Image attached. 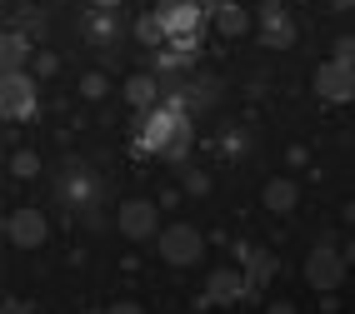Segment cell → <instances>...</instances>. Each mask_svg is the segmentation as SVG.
I'll return each instance as SVG.
<instances>
[{"label": "cell", "instance_id": "10", "mask_svg": "<svg viewBox=\"0 0 355 314\" xmlns=\"http://www.w3.org/2000/svg\"><path fill=\"white\" fill-rule=\"evenodd\" d=\"M235 259H241V270L250 279V295H255V289H266L275 279V270H280L275 250H266V245H235Z\"/></svg>", "mask_w": 355, "mask_h": 314}, {"label": "cell", "instance_id": "1", "mask_svg": "<svg viewBox=\"0 0 355 314\" xmlns=\"http://www.w3.org/2000/svg\"><path fill=\"white\" fill-rule=\"evenodd\" d=\"M191 140H196L191 110H175V105H165V100L146 115V125H140V135H135V145L146 155L171 160V165H180L185 155H191Z\"/></svg>", "mask_w": 355, "mask_h": 314}, {"label": "cell", "instance_id": "8", "mask_svg": "<svg viewBox=\"0 0 355 314\" xmlns=\"http://www.w3.org/2000/svg\"><path fill=\"white\" fill-rule=\"evenodd\" d=\"M45 234H51V225H45L40 210H10L6 214V239H10L15 250H40Z\"/></svg>", "mask_w": 355, "mask_h": 314}, {"label": "cell", "instance_id": "24", "mask_svg": "<svg viewBox=\"0 0 355 314\" xmlns=\"http://www.w3.org/2000/svg\"><path fill=\"white\" fill-rule=\"evenodd\" d=\"M336 60L355 65V35H340V40H336Z\"/></svg>", "mask_w": 355, "mask_h": 314}, {"label": "cell", "instance_id": "28", "mask_svg": "<svg viewBox=\"0 0 355 314\" xmlns=\"http://www.w3.org/2000/svg\"><path fill=\"white\" fill-rule=\"evenodd\" d=\"M340 255H345V264H355V239H350V245H345Z\"/></svg>", "mask_w": 355, "mask_h": 314}, {"label": "cell", "instance_id": "29", "mask_svg": "<svg viewBox=\"0 0 355 314\" xmlns=\"http://www.w3.org/2000/svg\"><path fill=\"white\" fill-rule=\"evenodd\" d=\"M115 6H121V0H96V10H115Z\"/></svg>", "mask_w": 355, "mask_h": 314}, {"label": "cell", "instance_id": "33", "mask_svg": "<svg viewBox=\"0 0 355 314\" xmlns=\"http://www.w3.org/2000/svg\"><path fill=\"white\" fill-rule=\"evenodd\" d=\"M85 314H105V309H85Z\"/></svg>", "mask_w": 355, "mask_h": 314}, {"label": "cell", "instance_id": "19", "mask_svg": "<svg viewBox=\"0 0 355 314\" xmlns=\"http://www.w3.org/2000/svg\"><path fill=\"white\" fill-rule=\"evenodd\" d=\"M10 175H15V180H35V175H40V155H35V150H15V155H10Z\"/></svg>", "mask_w": 355, "mask_h": 314}, {"label": "cell", "instance_id": "31", "mask_svg": "<svg viewBox=\"0 0 355 314\" xmlns=\"http://www.w3.org/2000/svg\"><path fill=\"white\" fill-rule=\"evenodd\" d=\"M260 6H286V0H260Z\"/></svg>", "mask_w": 355, "mask_h": 314}, {"label": "cell", "instance_id": "14", "mask_svg": "<svg viewBox=\"0 0 355 314\" xmlns=\"http://www.w3.org/2000/svg\"><path fill=\"white\" fill-rule=\"evenodd\" d=\"M60 200H65L70 210H85L90 200H96V180H90L80 165H70V170L60 175Z\"/></svg>", "mask_w": 355, "mask_h": 314}, {"label": "cell", "instance_id": "13", "mask_svg": "<svg viewBox=\"0 0 355 314\" xmlns=\"http://www.w3.org/2000/svg\"><path fill=\"white\" fill-rule=\"evenodd\" d=\"M210 26H216L220 40H241L245 30H255V15L241 6V0H225L220 10H210Z\"/></svg>", "mask_w": 355, "mask_h": 314}, {"label": "cell", "instance_id": "15", "mask_svg": "<svg viewBox=\"0 0 355 314\" xmlns=\"http://www.w3.org/2000/svg\"><path fill=\"white\" fill-rule=\"evenodd\" d=\"M260 200H266L270 214H295V205H300V185L280 175V180H270L266 190H260Z\"/></svg>", "mask_w": 355, "mask_h": 314}, {"label": "cell", "instance_id": "6", "mask_svg": "<svg viewBox=\"0 0 355 314\" xmlns=\"http://www.w3.org/2000/svg\"><path fill=\"white\" fill-rule=\"evenodd\" d=\"M0 110H6V120L35 115V75L31 70H6V80H0Z\"/></svg>", "mask_w": 355, "mask_h": 314}, {"label": "cell", "instance_id": "2", "mask_svg": "<svg viewBox=\"0 0 355 314\" xmlns=\"http://www.w3.org/2000/svg\"><path fill=\"white\" fill-rule=\"evenodd\" d=\"M155 250H160V259L171 264V270H191V264H200V255H205V239H200L196 225H165L155 234Z\"/></svg>", "mask_w": 355, "mask_h": 314}, {"label": "cell", "instance_id": "30", "mask_svg": "<svg viewBox=\"0 0 355 314\" xmlns=\"http://www.w3.org/2000/svg\"><path fill=\"white\" fill-rule=\"evenodd\" d=\"M200 6H205V10H220V6H225V0H200Z\"/></svg>", "mask_w": 355, "mask_h": 314}, {"label": "cell", "instance_id": "32", "mask_svg": "<svg viewBox=\"0 0 355 314\" xmlns=\"http://www.w3.org/2000/svg\"><path fill=\"white\" fill-rule=\"evenodd\" d=\"M330 6H355V0H330Z\"/></svg>", "mask_w": 355, "mask_h": 314}, {"label": "cell", "instance_id": "20", "mask_svg": "<svg viewBox=\"0 0 355 314\" xmlns=\"http://www.w3.org/2000/svg\"><path fill=\"white\" fill-rule=\"evenodd\" d=\"M90 40H101V45H110V40H115V20H110V10L90 15Z\"/></svg>", "mask_w": 355, "mask_h": 314}, {"label": "cell", "instance_id": "9", "mask_svg": "<svg viewBox=\"0 0 355 314\" xmlns=\"http://www.w3.org/2000/svg\"><path fill=\"white\" fill-rule=\"evenodd\" d=\"M255 30H260V45H270V50H291L295 45V20L286 15V6H260Z\"/></svg>", "mask_w": 355, "mask_h": 314}, {"label": "cell", "instance_id": "17", "mask_svg": "<svg viewBox=\"0 0 355 314\" xmlns=\"http://www.w3.org/2000/svg\"><path fill=\"white\" fill-rule=\"evenodd\" d=\"M0 60H6V70H26L35 55H31V35L26 30H6V40H0Z\"/></svg>", "mask_w": 355, "mask_h": 314}, {"label": "cell", "instance_id": "27", "mask_svg": "<svg viewBox=\"0 0 355 314\" xmlns=\"http://www.w3.org/2000/svg\"><path fill=\"white\" fill-rule=\"evenodd\" d=\"M266 314H300V309H295V304H286V299H275V304H270Z\"/></svg>", "mask_w": 355, "mask_h": 314}, {"label": "cell", "instance_id": "4", "mask_svg": "<svg viewBox=\"0 0 355 314\" xmlns=\"http://www.w3.org/2000/svg\"><path fill=\"white\" fill-rule=\"evenodd\" d=\"M155 15H160V26H165V35H200L205 30V20H210V10L200 6V0H155Z\"/></svg>", "mask_w": 355, "mask_h": 314}, {"label": "cell", "instance_id": "3", "mask_svg": "<svg viewBox=\"0 0 355 314\" xmlns=\"http://www.w3.org/2000/svg\"><path fill=\"white\" fill-rule=\"evenodd\" d=\"M345 275H350V264H345V255L336 245H315L311 255H305V279H311L320 295H336V289L345 284Z\"/></svg>", "mask_w": 355, "mask_h": 314}, {"label": "cell", "instance_id": "7", "mask_svg": "<svg viewBox=\"0 0 355 314\" xmlns=\"http://www.w3.org/2000/svg\"><path fill=\"white\" fill-rule=\"evenodd\" d=\"M115 225H121L125 239H155V234H160V214H155L150 200H121Z\"/></svg>", "mask_w": 355, "mask_h": 314}, {"label": "cell", "instance_id": "22", "mask_svg": "<svg viewBox=\"0 0 355 314\" xmlns=\"http://www.w3.org/2000/svg\"><path fill=\"white\" fill-rule=\"evenodd\" d=\"M55 65H60V60H55L51 50H35V60H31V75H35V80H45V75H55Z\"/></svg>", "mask_w": 355, "mask_h": 314}, {"label": "cell", "instance_id": "23", "mask_svg": "<svg viewBox=\"0 0 355 314\" xmlns=\"http://www.w3.org/2000/svg\"><path fill=\"white\" fill-rule=\"evenodd\" d=\"M185 190H191V195H205V190H210V175H205V170H185Z\"/></svg>", "mask_w": 355, "mask_h": 314}, {"label": "cell", "instance_id": "18", "mask_svg": "<svg viewBox=\"0 0 355 314\" xmlns=\"http://www.w3.org/2000/svg\"><path fill=\"white\" fill-rule=\"evenodd\" d=\"M135 40H140V45H150V50H160V45L171 40V35H165V26H160V15H155V10L135 20Z\"/></svg>", "mask_w": 355, "mask_h": 314}, {"label": "cell", "instance_id": "5", "mask_svg": "<svg viewBox=\"0 0 355 314\" xmlns=\"http://www.w3.org/2000/svg\"><path fill=\"white\" fill-rule=\"evenodd\" d=\"M315 95L325 105H350L355 100V65H345V60H320V70H315Z\"/></svg>", "mask_w": 355, "mask_h": 314}, {"label": "cell", "instance_id": "16", "mask_svg": "<svg viewBox=\"0 0 355 314\" xmlns=\"http://www.w3.org/2000/svg\"><path fill=\"white\" fill-rule=\"evenodd\" d=\"M121 90H125V100L140 105V110H155V105L165 100V95H160V75H146V70H140V75H130Z\"/></svg>", "mask_w": 355, "mask_h": 314}, {"label": "cell", "instance_id": "26", "mask_svg": "<svg viewBox=\"0 0 355 314\" xmlns=\"http://www.w3.org/2000/svg\"><path fill=\"white\" fill-rule=\"evenodd\" d=\"M105 314H146V309H140V304H135V299H121V304H110V309H105Z\"/></svg>", "mask_w": 355, "mask_h": 314}, {"label": "cell", "instance_id": "11", "mask_svg": "<svg viewBox=\"0 0 355 314\" xmlns=\"http://www.w3.org/2000/svg\"><path fill=\"white\" fill-rule=\"evenodd\" d=\"M205 299H210V304H241V299H250L245 270H230V264H220V270L205 279Z\"/></svg>", "mask_w": 355, "mask_h": 314}, {"label": "cell", "instance_id": "25", "mask_svg": "<svg viewBox=\"0 0 355 314\" xmlns=\"http://www.w3.org/2000/svg\"><path fill=\"white\" fill-rule=\"evenodd\" d=\"M0 314H35L26 299H6V304H0Z\"/></svg>", "mask_w": 355, "mask_h": 314}, {"label": "cell", "instance_id": "21", "mask_svg": "<svg viewBox=\"0 0 355 314\" xmlns=\"http://www.w3.org/2000/svg\"><path fill=\"white\" fill-rule=\"evenodd\" d=\"M105 90H110V85H105V75H101V70H90V75H80V95H85V100H101Z\"/></svg>", "mask_w": 355, "mask_h": 314}, {"label": "cell", "instance_id": "12", "mask_svg": "<svg viewBox=\"0 0 355 314\" xmlns=\"http://www.w3.org/2000/svg\"><path fill=\"white\" fill-rule=\"evenodd\" d=\"M196 55H200V35H175L155 50V65H160V75H180V70L196 65Z\"/></svg>", "mask_w": 355, "mask_h": 314}]
</instances>
